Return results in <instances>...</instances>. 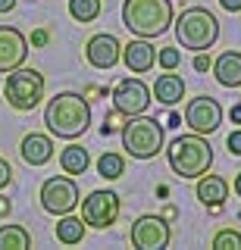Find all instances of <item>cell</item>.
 <instances>
[{
    "instance_id": "obj_33",
    "label": "cell",
    "mask_w": 241,
    "mask_h": 250,
    "mask_svg": "<svg viewBox=\"0 0 241 250\" xmlns=\"http://www.w3.org/2000/svg\"><path fill=\"white\" fill-rule=\"evenodd\" d=\"M235 194H238V197H241V172H238V175H235Z\"/></svg>"
},
{
    "instance_id": "obj_10",
    "label": "cell",
    "mask_w": 241,
    "mask_h": 250,
    "mask_svg": "<svg viewBox=\"0 0 241 250\" xmlns=\"http://www.w3.org/2000/svg\"><path fill=\"white\" fill-rule=\"evenodd\" d=\"M185 122H188L191 131L197 135H213L222 125V106L216 104L213 97H194L185 106Z\"/></svg>"
},
{
    "instance_id": "obj_2",
    "label": "cell",
    "mask_w": 241,
    "mask_h": 250,
    "mask_svg": "<svg viewBox=\"0 0 241 250\" xmlns=\"http://www.w3.org/2000/svg\"><path fill=\"white\" fill-rule=\"evenodd\" d=\"M166 160H169V169H173L178 178H200L213 166V147H210V141L200 138L197 131H194V135H178L173 144L166 147Z\"/></svg>"
},
{
    "instance_id": "obj_18",
    "label": "cell",
    "mask_w": 241,
    "mask_h": 250,
    "mask_svg": "<svg viewBox=\"0 0 241 250\" xmlns=\"http://www.w3.org/2000/svg\"><path fill=\"white\" fill-rule=\"evenodd\" d=\"M225 197H229V182L219 175H200L197 182V200L204 207H222Z\"/></svg>"
},
{
    "instance_id": "obj_22",
    "label": "cell",
    "mask_w": 241,
    "mask_h": 250,
    "mask_svg": "<svg viewBox=\"0 0 241 250\" xmlns=\"http://www.w3.org/2000/svg\"><path fill=\"white\" fill-rule=\"evenodd\" d=\"M100 10H104V3L100 0H69V16H72L75 22H94Z\"/></svg>"
},
{
    "instance_id": "obj_25",
    "label": "cell",
    "mask_w": 241,
    "mask_h": 250,
    "mask_svg": "<svg viewBox=\"0 0 241 250\" xmlns=\"http://www.w3.org/2000/svg\"><path fill=\"white\" fill-rule=\"evenodd\" d=\"M157 60H160L163 69H178V62H182V53H178L175 47H163V50L157 53Z\"/></svg>"
},
{
    "instance_id": "obj_28",
    "label": "cell",
    "mask_w": 241,
    "mask_h": 250,
    "mask_svg": "<svg viewBox=\"0 0 241 250\" xmlns=\"http://www.w3.org/2000/svg\"><path fill=\"white\" fill-rule=\"evenodd\" d=\"M194 69H197V72H207V69H213V62H210V57H204V50L194 57Z\"/></svg>"
},
{
    "instance_id": "obj_9",
    "label": "cell",
    "mask_w": 241,
    "mask_h": 250,
    "mask_svg": "<svg viewBox=\"0 0 241 250\" xmlns=\"http://www.w3.org/2000/svg\"><path fill=\"white\" fill-rule=\"evenodd\" d=\"M151 88L141 82V78H122L113 88V106L119 109L122 116H141L151 106Z\"/></svg>"
},
{
    "instance_id": "obj_14",
    "label": "cell",
    "mask_w": 241,
    "mask_h": 250,
    "mask_svg": "<svg viewBox=\"0 0 241 250\" xmlns=\"http://www.w3.org/2000/svg\"><path fill=\"white\" fill-rule=\"evenodd\" d=\"M122 62H126L129 72H151L153 62H157V50L144 38L141 41H131V44L122 47Z\"/></svg>"
},
{
    "instance_id": "obj_19",
    "label": "cell",
    "mask_w": 241,
    "mask_h": 250,
    "mask_svg": "<svg viewBox=\"0 0 241 250\" xmlns=\"http://www.w3.org/2000/svg\"><path fill=\"white\" fill-rule=\"evenodd\" d=\"M88 163H91V156L82 144H69V147H63V153H60V169L72 178L82 175V172H88Z\"/></svg>"
},
{
    "instance_id": "obj_30",
    "label": "cell",
    "mask_w": 241,
    "mask_h": 250,
    "mask_svg": "<svg viewBox=\"0 0 241 250\" xmlns=\"http://www.w3.org/2000/svg\"><path fill=\"white\" fill-rule=\"evenodd\" d=\"M222 3V10H229V13H238L241 10V0H219Z\"/></svg>"
},
{
    "instance_id": "obj_15",
    "label": "cell",
    "mask_w": 241,
    "mask_h": 250,
    "mask_svg": "<svg viewBox=\"0 0 241 250\" xmlns=\"http://www.w3.org/2000/svg\"><path fill=\"white\" fill-rule=\"evenodd\" d=\"M22 160L28 163V166H44V163L53 160V141L47 135H25L22 138V147H19Z\"/></svg>"
},
{
    "instance_id": "obj_1",
    "label": "cell",
    "mask_w": 241,
    "mask_h": 250,
    "mask_svg": "<svg viewBox=\"0 0 241 250\" xmlns=\"http://www.w3.org/2000/svg\"><path fill=\"white\" fill-rule=\"evenodd\" d=\"M44 125L50 128V135H57L63 141L82 138L91 125L88 100L75 91H63V94H57V97H50L47 106H44Z\"/></svg>"
},
{
    "instance_id": "obj_31",
    "label": "cell",
    "mask_w": 241,
    "mask_h": 250,
    "mask_svg": "<svg viewBox=\"0 0 241 250\" xmlns=\"http://www.w3.org/2000/svg\"><path fill=\"white\" fill-rule=\"evenodd\" d=\"M16 6V0H0V13H10Z\"/></svg>"
},
{
    "instance_id": "obj_6",
    "label": "cell",
    "mask_w": 241,
    "mask_h": 250,
    "mask_svg": "<svg viewBox=\"0 0 241 250\" xmlns=\"http://www.w3.org/2000/svg\"><path fill=\"white\" fill-rule=\"evenodd\" d=\"M3 97L6 104L19 113H32V109L41 104L44 97V75L38 69H13L6 75V84H3Z\"/></svg>"
},
{
    "instance_id": "obj_24",
    "label": "cell",
    "mask_w": 241,
    "mask_h": 250,
    "mask_svg": "<svg viewBox=\"0 0 241 250\" xmlns=\"http://www.w3.org/2000/svg\"><path fill=\"white\" fill-rule=\"evenodd\" d=\"M213 250H241V234H238V231H232V229L216 231V238H213Z\"/></svg>"
},
{
    "instance_id": "obj_29",
    "label": "cell",
    "mask_w": 241,
    "mask_h": 250,
    "mask_svg": "<svg viewBox=\"0 0 241 250\" xmlns=\"http://www.w3.org/2000/svg\"><path fill=\"white\" fill-rule=\"evenodd\" d=\"M50 41V35H47V31H44V28H38V31H32V44L35 47H44V44H47Z\"/></svg>"
},
{
    "instance_id": "obj_4",
    "label": "cell",
    "mask_w": 241,
    "mask_h": 250,
    "mask_svg": "<svg viewBox=\"0 0 241 250\" xmlns=\"http://www.w3.org/2000/svg\"><path fill=\"white\" fill-rule=\"evenodd\" d=\"M216 38H219V22H216V16L204 10V6H191V10H185L182 16L175 19V41L178 47H185V50H207V47L216 44Z\"/></svg>"
},
{
    "instance_id": "obj_7",
    "label": "cell",
    "mask_w": 241,
    "mask_h": 250,
    "mask_svg": "<svg viewBox=\"0 0 241 250\" xmlns=\"http://www.w3.org/2000/svg\"><path fill=\"white\" fill-rule=\"evenodd\" d=\"M41 207L50 216H66L79 207V185L72 175H53L41 185Z\"/></svg>"
},
{
    "instance_id": "obj_32",
    "label": "cell",
    "mask_w": 241,
    "mask_h": 250,
    "mask_svg": "<svg viewBox=\"0 0 241 250\" xmlns=\"http://www.w3.org/2000/svg\"><path fill=\"white\" fill-rule=\"evenodd\" d=\"M6 213H10V200L0 197V216H6Z\"/></svg>"
},
{
    "instance_id": "obj_12",
    "label": "cell",
    "mask_w": 241,
    "mask_h": 250,
    "mask_svg": "<svg viewBox=\"0 0 241 250\" xmlns=\"http://www.w3.org/2000/svg\"><path fill=\"white\" fill-rule=\"evenodd\" d=\"M28 57V41L19 28L13 25H0V72H13L19 69Z\"/></svg>"
},
{
    "instance_id": "obj_8",
    "label": "cell",
    "mask_w": 241,
    "mask_h": 250,
    "mask_svg": "<svg viewBox=\"0 0 241 250\" xmlns=\"http://www.w3.org/2000/svg\"><path fill=\"white\" fill-rule=\"evenodd\" d=\"M82 219L91 229H110L119 219V194L113 191H91L82 200Z\"/></svg>"
},
{
    "instance_id": "obj_5",
    "label": "cell",
    "mask_w": 241,
    "mask_h": 250,
    "mask_svg": "<svg viewBox=\"0 0 241 250\" xmlns=\"http://www.w3.org/2000/svg\"><path fill=\"white\" fill-rule=\"evenodd\" d=\"M122 147L135 160H151L163 150V125L151 116H129L122 125Z\"/></svg>"
},
{
    "instance_id": "obj_13",
    "label": "cell",
    "mask_w": 241,
    "mask_h": 250,
    "mask_svg": "<svg viewBox=\"0 0 241 250\" xmlns=\"http://www.w3.org/2000/svg\"><path fill=\"white\" fill-rule=\"evenodd\" d=\"M85 57L94 69H113L122 60V44L113 35H94L85 47Z\"/></svg>"
},
{
    "instance_id": "obj_27",
    "label": "cell",
    "mask_w": 241,
    "mask_h": 250,
    "mask_svg": "<svg viewBox=\"0 0 241 250\" xmlns=\"http://www.w3.org/2000/svg\"><path fill=\"white\" fill-rule=\"evenodd\" d=\"M225 147H229V153L241 156V131H232V135H229V141H225Z\"/></svg>"
},
{
    "instance_id": "obj_26",
    "label": "cell",
    "mask_w": 241,
    "mask_h": 250,
    "mask_svg": "<svg viewBox=\"0 0 241 250\" xmlns=\"http://www.w3.org/2000/svg\"><path fill=\"white\" fill-rule=\"evenodd\" d=\"M10 182H13V166L3 160V156H0V191H3Z\"/></svg>"
},
{
    "instance_id": "obj_3",
    "label": "cell",
    "mask_w": 241,
    "mask_h": 250,
    "mask_svg": "<svg viewBox=\"0 0 241 250\" xmlns=\"http://www.w3.org/2000/svg\"><path fill=\"white\" fill-rule=\"evenodd\" d=\"M122 25L138 38H160L173 25V3L169 0H126Z\"/></svg>"
},
{
    "instance_id": "obj_11",
    "label": "cell",
    "mask_w": 241,
    "mask_h": 250,
    "mask_svg": "<svg viewBox=\"0 0 241 250\" xmlns=\"http://www.w3.org/2000/svg\"><path fill=\"white\" fill-rule=\"evenodd\" d=\"M131 244L138 250H163L169 244V225L160 216H141L131 222Z\"/></svg>"
},
{
    "instance_id": "obj_23",
    "label": "cell",
    "mask_w": 241,
    "mask_h": 250,
    "mask_svg": "<svg viewBox=\"0 0 241 250\" xmlns=\"http://www.w3.org/2000/svg\"><path fill=\"white\" fill-rule=\"evenodd\" d=\"M122 172H126V160H122L119 153H104L97 160V175L107 178V182H113V178H119Z\"/></svg>"
},
{
    "instance_id": "obj_20",
    "label": "cell",
    "mask_w": 241,
    "mask_h": 250,
    "mask_svg": "<svg viewBox=\"0 0 241 250\" xmlns=\"http://www.w3.org/2000/svg\"><path fill=\"white\" fill-rule=\"evenodd\" d=\"M85 219H75V216H60V222H57V241L60 244H66V247H72V244H82L85 241Z\"/></svg>"
},
{
    "instance_id": "obj_17",
    "label": "cell",
    "mask_w": 241,
    "mask_h": 250,
    "mask_svg": "<svg viewBox=\"0 0 241 250\" xmlns=\"http://www.w3.org/2000/svg\"><path fill=\"white\" fill-rule=\"evenodd\" d=\"M213 75L222 88H241V53L229 50L213 62Z\"/></svg>"
},
{
    "instance_id": "obj_16",
    "label": "cell",
    "mask_w": 241,
    "mask_h": 250,
    "mask_svg": "<svg viewBox=\"0 0 241 250\" xmlns=\"http://www.w3.org/2000/svg\"><path fill=\"white\" fill-rule=\"evenodd\" d=\"M151 94L160 100V104L175 106L178 100L185 97V82H182V75H175V69H166V72L157 78V84H153Z\"/></svg>"
},
{
    "instance_id": "obj_34",
    "label": "cell",
    "mask_w": 241,
    "mask_h": 250,
    "mask_svg": "<svg viewBox=\"0 0 241 250\" xmlns=\"http://www.w3.org/2000/svg\"><path fill=\"white\" fill-rule=\"evenodd\" d=\"M232 119H235V122H241V106H235V109H232Z\"/></svg>"
},
{
    "instance_id": "obj_21",
    "label": "cell",
    "mask_w": 241,
    "mask_h": 250,
    "mask_svg": "<svg viewBox=\"0 0 241 250\" xmlns=\"http://www.w3.org/2000/svg\"><path fill=\"white\" fill-rule=\"evenodd\" d=\"M32 247V234L25 225H0V250H28Z\"/></svg>"
}]
</instances>
